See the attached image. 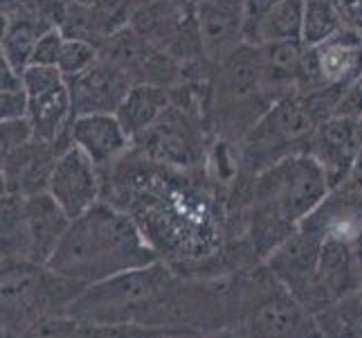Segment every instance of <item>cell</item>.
Masks as SVG:
<instances>
[{"label":"cell","mask_w":362,"mask_h":338,"mask_svg":"<svg viewBox=\"0 0 362 338\" xmlns=\"http://www.w3.org/2000/svg\"><path fill=\"white\" fill-rule=\"evenodd\" d=\"M259 57L264 84L274 99L299 93L306 61L304 41H279L259 45Z\"/></svg>","instance_id":"ac0fdd59"},{"label":"cell","mask_w":362,"mask_h":338,"mask_svg":"<svg viewBox=\"0 0 362 338\" xmlns=\"http://www.w3.org/2000/svg\"><path fill=\"white\" fill-rule=\"evenodd\" d=\"M66 0H18L14 7L5 9L11 16L28 18L39 25L41 30H54L64 21L66 14Z\"/></svg>","instance_id":"83f0119b"},{"label":"cell","mask_w":362,"mask_h":338,"mask_svg":"<svg viewBox=\"0 0 362 338\" xmlns=\"http://www.w3.org/2000/svg\"><path fill=\"white\" fill-rule=\"evenodd\" d=\"M171 3H176V5H180V7H192L196 0H171Z\"/></svg>","instance_id":"60d3db41"},{"label":"cell","mask_w":362,"mask_h":338,"mask_svg":"<svg viewBox=\"0 0 362 338\" xmlns=\"http://www.w3.org/2000/svg\"><path fill=\"white\" fill-rule=\"evenodd\" d=\"M156 334L158 329H144L135 325H97L61 314L34 322L16 338H153Z\"/></svg>","instance_id":"ffe728a7"},{"label":"cell","mask_w":362,"mask_h":338,"mask_svg":"<svg viewBox=\"0 0 362 338\" xmlns=\"http://www.w3.org/2000/svg\"><path fill=\"white\" fill-rule=\"evenodd\" d=\"M70 140L106 171L133 149V140L124 131L115 113H90L77 116L70 124Z\"/></svg>","instance_id":"7c38bea8"},{"label":"cell","mask_w":362,"mask_h":338,"mask_svg":"<svg viewBox=\"0 0 362 338\" xmlns=\"http://www.w3.org/2000/svg\"><path fill=\"white\" fill-rule=\"evenodd\" d=\"M192 7H180L176 3H171V0H146V3L135 11L129 28L135 30L151 45L167 50L169 43L176 39L180 25L187 18V14H189Z\"/></svg>","instance_id":"44dd1931"},{"label":"cell","mask_w":362,"mask_h":338,"mask_svg":"<svg viewBox=\"0 0 362 338\" xmlns=\"http://www.w3.org/2000/svg\"><path fill=\"white\" fill-rule=\"evenodd\" d=\"M198 338H245L243 334H239L236 329H218V332H211V334H205V336H198Z\"/></svg>","instance_id":"8d00e7d4"},{"label":"cell","mask_w":362,"mask_h":338,"mask_svg":"<svg viewBox=\"0 0 362 338\" xmlns=\"http://www.w3.org/2000/svg\"><path fill=\"white\" fill-rule=\"evenodd\" d=\"M171 102L173 97L169 89L153 84H133L129 93L124 95L122 104L117 106L115 118L119 120L131 140H137L165 116Z\"/></svg>","instance_id":"d6986e66"},{"label":"cell","mask_w":362,"mask_h":338,"mask_svg":"<svg viewBox=\"0 0 362 338\" xmlns=\"http://www.w3.org/2000/svg\"><path fill=\"white\" fill-rule=\"evenodd\" d=\"M30 140H34V131L28 118L14 120V122H0V169H3L5 162Z\"/></svg>","instance_id":"4dcf8cb0"},{"label":"cell","mask_w":362,"mask_h":338,"mask_svg":"<svg viewBox=\"0 0 362 338\" xmlns=\"http://www.w3.org/2000/svg\"><path fill=\"white\" fill-rule=\"evenodd\" d=\"M153 50L156 45L144 41L135 30L124 28L115 34L106 36V41L99 47V59H104L106 64L122 70L133 84H137L140 72Z\"/></svg>","instance_id":"603a6c76"},{"label":"cell","mask_w":362,"mask_h":338,"mask_svg":"<svg viewBox=\"0 0 362 338\" xmlns=\"http://www.w3.org/2000/svg\"><path fill=\"white\" fill-rule=\"evenodd\" d=\"M277 102L261 74L259 45L243 43L214 66L209 129L214 137L239 145L247 131Z\"/></svg>","instance_id":"277c9868"},{"label":"cell","mask_w":362,"mask_h":338,"mask_svg":"<svg viewBox=\"0 0 362 338\" xmlns=\"http://www.w3.org/2000/svg\"><path fill=\"white\" fill-rule=\"evenodd\" d=\"M329 192L327 174L313 156L293 154L277 160L252 179L239 240L250 246L259 261H264Z\"/></svg>","instance_id":"7a4b0ae2"},{"label":"cell","mask_w":362,"mask_h":338,"mask_svg":"<svg viewBox=\"0 0 362 338\" xmlns=\"http://www.w3.org/2000/svg\"><path fill=\"white\" fill-rule=\"evenodd\" d=\"M9 18H11V25H9V32L5 36L3 45H0V50H3L5 57L14 64V68L18 72H23L32 64L36 41L41 39V34L45 30H41L39 25L28 21V18L11 16V14H9Z\"/></svg>","instance_id":"484cf974"},{"label":"cell","mask_w":362,"mask_h":338,"mask_svg":"<svg viewBox=\"0 0 362 338\" xmlns=\"http://www.w3.org/2000/svg\"><path fill=\"white\" fill-rule=\"evenodd\" d=\"M176 280V271L162 259L153 264L133 269L83 286L81 293L70 303L68 316L97 322V325H135L144 327L146 316ZM146 329V327H144Z\"/></svg>","instance_id":"5b68a950"},{"label":"cell","mask_w":362,"mask_h":338,"mask_svg":"<svg viewBox=\"0 0 362 338\" xmlns=\"http://www.w3.org/2000/svg\"><path fill=\"white\" fill-rule=\"evenodd\" d=\"M146 0H95L93 9L102 23L106 36L115 34L124 28H129L135 11L140 9Z\"/></svg>","instance_id":"f1b7e54d"},{"label":"cell","mask_w":362,"mask_h":338,"mask_svg":"<svg viewBox=\"0 0 362 338\" xmlns=\"http://www.w3.org/2000/svg\"><path fill=\"white\" fill-rule=\"evenodd\" d=\"M362 152V120L338 118L320 122L308 142V156H313L329 179L331 190L340 187L351 174Z\"/></svg>","instance_id":"8fae6325"},{"label":"cell","mask_w":362,"mask_h":338,"mask_svg":"<svg viewBox=\"0 0 362 338\" xmlns=\"http://www.w3.org/2000/svg\"><path fill=\"white\" fill-rule=\"evenodd\" d=\"M230 329L245 338H324L315 316L272 278L266 264L230 280Z\"/></svg>","instance_id":"3957f363"},{"label":"cell","mask_w":362,"mask_h":338,"mask_svg":"<svg viewBox=\"0 0 362 338\" xmlns=\"http://www.w3.org/2000/svg\"><path fill=\"white\" fill-rule=\"evenodd\" d=\"M9 25H11V18H9V14H7L5 9H0V45H3L5 36H7V32H9Z\"/></svg>","instance_id":"74e56055"},{"label":"cell","mask_w":362,"mask_h":338,"mask_svg":"<svg viewBox=\"0 0 362 338\" xmlns=\"http://www.w3.org/2000/svg\"><path fill=\"white\" fill-rule=\"evenodd\" d=\"M11 190H9V185H7V179H5V174H3V169H0V196H5V194H9Z\"/></svg>","instance_id":"f35d334b"},{"label":"cell","mask_w":362,"mask_h":338,"mask_svg":"<svg viewBox=\"0 0 362 338\" xmlns=\"http://www.w3.org/2000/svg\"><path fill=\"white\" fill-rule=\"evenodd\" d=\"M344 30V23L331 0H304V28L302 41L315 47L331 41Z\"/></svg>","instance_id":"d4e9b609"},{"label":"cell","mask_w":362,"mask_h":338,"mask_svg":"<svg viewBox=\"0 0 362 338\" xmlns=\"http://www.w3.org/2000/svg\"><path fill=\"white\" fill-rule=\"evenodd\" d=\"M64 43H66V36L59 28L43 32L41 39L36 41L34 55H32V64H36V66H57L59 57H61V50H64Z\"/></svg>","instance_id":"1f68e13d"},{"label":"cell","mask_w":362,"mask_h":338,"mask_svg":"<svg viewBox=\"0 0 362 338\" xmlns=\"http://www.w3.org/2000/svg\"><path fill=\"white\" fill-rule=\"evenodd\" d=\"M45 192L54 198L70 219H77L102 201V169L79 147L72 145L64 154H59Z\"/></svg>","instance_id":"30bf717a"},{"label":"cell","mask_w":362,"mask_h":338,"mask_svg":"<svg viewBox=\"0 0 362 338\" xmlns=\"http://www.w3.org/2000/svg\"><path fill=\"white\" fill-rule=\"evenodd\" d=\"M72 102V116H90V113H115L133 81L122 70L99 59L93 68L66 79Z\"/></svg>","instance_id":"4fadbf2b"},{"label":"cell","mask_w":362,"mask_h":338,"mask_svg":"<svg viewBox=\"0 0 362 338\" xmlns=\"http://www.w3.org/2000/svg\"><path fill=\"white\" fill-rule=\"evenodd\" d=\"M30 99L23 89L3 91L0 93V122H14L28 118Z\"/></svg>","instance_id":"d6a6232c"},{"label":"cell","mask_w":362,"mask_h":338,"mask_svg":"<svg viewBox=\"0 0 362 338\" xmlns=\"http://www.w3.org/2000/svg\"><path fill=\"white\" fill-rule=\"evenodd\" d=\"M207 3L232 9V11H241V14L245 16V0H207Z\"/></svg>","instance_id":"d590c367"},{"label":"cell","mask_w":362,"mask_h":338,"mask_svg":"<svg viewBox=\"0 0 362 338\" xmlns=\"http://www.w3.org/2000/svg\"><path fill=\"white\" fill-rule=\"evenodd\" d=\"M302 28H304V0H279L247 32L245 43L266 45L279 41H302Z\"/></svg>","instance_id":"7402d4cb"},{"label":"cell","mask_w":362,"mask_h":338,"mask_svg":"<svg viewBox=\"0 0 362 338\" xmlns=\"http://www.w3.org/2000/svg\"><path fill=\"white\" fill-rule=\"evenodd\" d=\"M70 221L72 219L47 192L25 196V232L30 244V261L47 266Z\"/></svg>","instance_id":"5bb4252c"},{"label":"cell","mask_w":362,"mask_h":338,"mask_svg":"<svg viewBox=\"0 0 362 338\" xmlns=\"http://www.w3.org/2000/svg\"><path fill=\"white\" fill-rule=\"evenodd\" d=\"M18 3V0H0V9H9V7H14Z\"/></svg>","instance_id":"ab89813d"},{"label":"cell","mask_w":362,"mask_h":338,"mask_svg":"<svg viewBox=\"0 0 362 338\" xmlns=\"http://www.w3.org/2000/svg\"><path fill=\"white\" fill-rule=\"evenodd\" d=\"M320 282L329 300H340L362 289V242L349 244L340 240H322Z\"/></svg>","instance_id":"2e32d148"},{"label":"cell","mask_w":362,"mask_h":338,"mask_svg":"<svg viewBox=\"0 0 362 338\" xmlns=\"http://www.w3.org/2000/svg\"><path fill=\"white\" fill-rule=\"evenodd\" d=\"M324 338H362V298L358 293L333 300L315 314Z\"/></svg>","instance_id":"cb8c5ba5"},{"label":"cell","mask_w":362,"mask_h":338,"mask_svg":"<svg viewBox=\"0 0 362 338\" xmlns=\"http://www.w3.org/2000/svg\"><path fill=\"white\" fill-rule=\"evenodd\" d=\"M194 16L201 32L203 52L211 66L221 64L236 47L245 43V16L241 11L211 5L207 0H196Z\"/></svg>","instance_id":"9a60e30c"},{"label":"cell","mask_w":362,"mask_h":338,"mask_svg":"<svg viewBox=\"0 0 362 338\" xmlns=\"http://www.w3.org/2000/svg\"><path fill=\"white\" fill-rule=\"evenodd\" d=\"M214 140L203 113L171 102L167 113L133 147L144 158L178 171H201L207 165L209 145Z\"/></svg>","instance_id":"ba28073f"},{"label":"cell","mask_w":362,"mask_h":338,"mask_svg":"<svg viewBox=\"0 0 362 338\" xmlns=\"http://www.w3.org/2000/svg\"><path fill=\"white\" fill-rule=\"evenodd\" d=\"M81 289L30 259L0 264V332L16 338L34 322L66 314Z\"/></svg>","instance_id":"8992f818"},{"label":"cell","mask_w":362,"mask_h":338,"mask_svg":"<svg viewBox=\"0 0 362 338\" xmlns=\"http://www.w3.org/2000/svg\"><path fill=\"white\" fill-rule=\"evenodd\" d=\"M66 3H77V5H93L95 0H66Z\"/></svg>","instance_id":"b9f144b4"},{"label":"cell","mask_w":362,"mask_h":338,"mask_svg":"<svg viewBox=\"0 0 362 338\" xmlns=\"http://www.w3.org/2000/svg\"><path fill=\"white\" fill-rule=\"evenodd\" d=\"M14 89H23V77L14 68V64L5 57L3 50H0V93L14 91Z\"/></svg>","instance_id":"836d02e7"},{"label":"cell","mask_w":362,"mask_h":338,"mask_svg":"<svg viewBox=\"0 0 362 338\" xmlns=\"http://www.w3.org/2000/svg\"><path fill=\"white\" fill-rule=\"evenodd\" d=\"M320 248L317 235L297 228L264 259L272 278L313 316L331 303L320 282Z\"/></svg>","instance_id":"9c48e42d"},{"label":"cell","mask_w":362,"mask_h":338,"mask_svg":"<svg viewBox=\"0 0 362 338\" xmlns=\"http://www.w3.org/2000/svg\"><path fill=\"white\" fill-rule=\"evenodd\" d=\"M317 120L308 108L304 93L279 97L239 142L241 174L257 176L277 160L306 154Z\"/></svg>","instance_id":"52a82bcc"},{"label":"cell","mask_w":362,"mask_h":338,"mask_svg":"<svg viewBox=\"0 0 362 338\" xmlns=\"http://www.w3.org/2000/svg\"><path fill=\"white\" fill-rule=\"evenodd\" d=\"M57 158H59V152L54 149V145L36 140V137L30 140L25 147H21L3 167L9 190L21 196L45 192Z\"/></svg>","instance_id":"e0dca14e"},{"label":"cell","mask_w":362,"mask_h":338,"mask_svg":"<svg viewBox=\"0 0 362 338\" xmlns=\"http://www.w3.org/2000/svg\"><path fill=\"white\" fill-rule=\"evenodd\" d=\"M137 221L115 205L99 201L72 219L47 269L81 286L158 261Z\"/></svg>","instance_id":"6da1fadb"},{"label":"cell","mask_w":362,"mask_h":338,"mask_svg":"<svg viewBox=\"0 0 362 338\" xmlns=\"http://www.w3.org/2000/svg\"><path fill=\"white\" fill-rule=\"evenodd\" d=\"M277 3L279 0H245V36L259 23V18Z\"/></svg>","instance_id":"e575fe53"},{"label":"cell","mask_w":362,"mask_h":338,"mask_svg":"<svg viewBox=\"0 0 362 338\" xmlns=\"http://www.w3.org/2000/svg\"><path fill=\"white\" fill-rule=\"evenodd\" d=\"M59 30L64 32L66 39L86 41V43H93L97 47H102V43L106 41V32L102 28V23H99L97 14H95L93 5L68 3Z\"/></svg>","instance_id":"4316f807"},{"label":"cell","mask_w":362,"mask_h":338,"mask_svg":"<svg viewBox=\"0 0 362 338\" xmlns=\"http://www.w3.org/2000/svg\"><path fill=\"white\" fill-rule=\"evenodd\" d=\"M99 61V47L86 41H74V39H66L64 50H61L59 57V72L64 74V79H72L77 74L86 72L88 68H93Z\"/></svg>","instance_id":"f546056e"}]
</instances>
